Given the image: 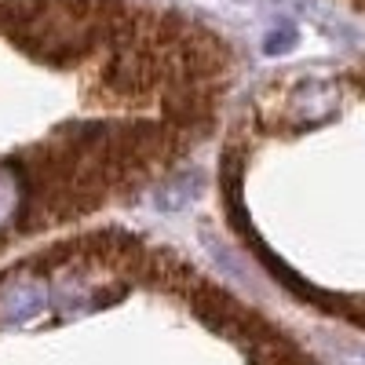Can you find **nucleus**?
I'll list each match as a JSON object with an SVG mask.
<instances>
[{
    "label": "nucleus",
    "mask_w": 365,
    "mask_h": 365,
    "mask_svg": "<svg viewBox=\"0 0 365 365\" xmlns=\"http://www.w3.org/2000/svg\"><path fill=\"white\" fill-rule=\"evenodd\" d=\"M340 4H347L351 11H358V15H365V0H340Z\"/></svg>",
    "instance_id": "obj_3"
},
{
    "label": "nucleus",
    "mask_w": 365,
    "mask_h": 365,
    "mask_svg": "<svg viewBox=\"0 0 365 365\" xmlns=\"http://www.w3.org/2000/svg\"><path fill=\"white\" fill-rule=\"evenodd\" d=\"M223 197L274 278L365 329V58L263 84L223 150Z\"/></svg>",
    "instance_id": "obj_2"
},
{
    "label": "nucleus",
    "mask_w": 365,
    "mask_h": 365,
    "mask_svg": "<svg viewBox=\"0 0 365 365\" xmlns=\"http://www.w3.org/2000/svg\"><path fill=\"white\" fill-rule=\"evenodd\" d=\"M230 88V44L161 0H0V267L158 190Z\"/></svg>",
    "instance_id": "obj_1"
}]
</instances>
